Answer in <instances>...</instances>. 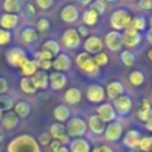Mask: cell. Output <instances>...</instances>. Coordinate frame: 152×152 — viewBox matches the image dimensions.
<instances>
[{
    "instance_id": "cell-31",
    "label": "cell",
    "mask_w": 152,
    "mask_h": 152,
    "mask_svg": "<svg viewBox=\"0 0 152 152\" xmlns=\"http://www.w3.org/2000/svg\"><path fill=\"white\" fill-rule=\"evenodd\" d=\"M20 37H21V40H23L24 43L31 44V43H34V42H36L37 40L39 34H37V31L34 28V27H24V28L21 29V32H20Z\"/></svg>"
},
{
    "instance_id": "cell-2",
    "label": "cell",
    "mask_w": 152,
    "mask_h": 152,
    "mask_svg": "<svg viewBox=\"0 0 152 152\" xmlns=\"http://www.w3.org/2000/svg\"><path fill=\"white\" fill-rule=\"evenodd\" d=\"M75 61H76L77 68L81 71V74H84L86 76H88V77H96V76L100 75V68L95 64L92 56L88 55L87 52H84V51L77 53Z\"/></svg>"
},
{
    "instance_id": "cell-33",
    "label": "cell",
    "mask_w": 152,
    "mask_h": 152,
    "mask_svg": "<svg viewBox=\"0 0 152 152\" xmlns=\"http://www.w3.org/2000/svg\"><path fill=\"white\" fill-rule=\"evenodd\" d=\"M20 89H21V92H24V94H27V95H34L37 92V88H36V86H35L32 77H21L20 79Z\"/></svg>"
},
{
    "instance_id": "cell-39",
    "label": "cell",
    "mask_w": 152,
    "mask_h": 152,
    "mask_svg": "<svg viewBox=\"0 0 152 152\" xmlns=\"http://www.w3.org/2000/svg\"><path fill=\"white\" fill-rule=\"evenodd\" d=\"M92 59H94L95 64H96L99 68H102V67H105L108 64V61H110V56H108V53L104 52V51H102V52H99L97 55L92 56Z\"/></svg>"
},
{
    "instance_id": "cell-10",
    "label": "cell",
    "mask_w": 152,
    "mask_h": 152,
    "mask_svg": "<svg viewBox=\"0 0 152 152\" xmlns=\"http://www.w3.org/2000/svg\"><path fill=\"white\" fill-rule=\"evenodd\" d=\"M121 36H123L121 43H123L124 47H126L127 50H129V51H131L132 48H136L137 45L140 44V42H142V34L136 32L135 29H132V28L124 29V32L121 34Z\"/></svg>"
},
{
    "instance_id": "cell-51",
    "label": "cell",
    "mask_w": 152,
    "mask_h": 152,
    "mask_svg": "<svg viewBox=\"0 0 152 152\" xmlns=\"http://www.w3.org/2000/svg\"><path fill=\"white\" fill-rule=\"evenodd\" d=\"M91 152H113V150L111 147H108V145L102 144V145H97V147L92 148Z\"/></svg>"
},
{
    "instance_id": "cell-28",
    "label": "cell",
    "mask_w": 152,
    "mask_h": 152,
    "mask_svg": "<svg viewBox=\"0 0 152 152\" xmlns=\"http://www.w3.org/2000/svg\"><path fill=\"white\" fill-rule=\"evenodd\" d=\"M32 80H34L37 89H47L48 87H50V83H48V74L45 71L37 69L36 74L32 76Z\"/></svg>"
},
{
    "instance_id": "cell-30",
    "label": "cell",
    "mask_w": 152,
    "mask_h": 152,
    "mask_svg": "<svg viewBox=\"0 0 152 152\" xmlns=\"http://www.w3.org/2000/svg\"><path fill=\"white\" fill-rule=\"evenodd\" d=\"M42 51H45V52H48L52 58H55V56H58L59 53H60L61 48H60V44H59L56 40L48 39V40H45V42L43 43Z\"/></svg>"
},
{
    "instance_id": "cell-53",
    "label": "cell",
    "mask_w": 152,
    "mask_h": 152,
    "mask_svg": "<svg viewBox=\"0 0 152 152\" xmlns=\"http://www.w3.org/2000/svg\"><path fill=\"white\" fill-rule=\"evenodd\" d=\"M8 91V81L4 77H0V95L7 94Z\"/></svg>"
},
{
    "instance_id": "cell-57",
    "label": "cell",
    "mask_w": 152,
    "mask_h": 152,
    "mask_svg": "<svg viewBox=\"0 0 152 152\" xmlns=\"http://www.w3.org/2000/svg\"><path fill=\"white\" fill-rule=\"evenodd\" d=\"M147 59L152 63V48H150V50L147 51Z\"/></svg>"
},
{
    "instance_id": "cell-14",
    "label": "cell",
    "mask_w": 152,
    "mask_h": 152,
    "mask_svg": "<svg viewBox=\"0 0 152 152\" xmlns=\"http://www.w3.org/2000/svg\"><path fill=\"white\" fill-rule=\"evenodd\" d=\"M112 107H113V110H115L116 115L126 116V115H128L132 110V100H131V97L123 95V96L113 100Z\"/></svg>"
},
{
    "instance_id": "cell-52",
    "label": "cell",
    "mask_w": 152,
    "mask_h": 152,
    "mask_svg": "<svg viewBox=\"0 0 152 152\" xmlns=\"http://www.w3.org/2000/svg\"><path fill=\"white\" fill-rule=\"evenodd\" d=\"M61 143L60 142H58V140H51V143H50V150H51V152H58L59 150H60V147H61Z\"/></svg>"
},
{
    "instance_id": "cell-29",
    "label": "cell",
    "mask_w": 152,
    "mask_h": 152,
    "mask_svg": "<svg viewBox=\"0 0 152 152\" xmlns=\"http://www.w3.org/2000/svg\"><path fill=\"white\" fill-rule=\"evenodd\" d=\"M0 123H1V126H3V129H13L18 127L19 118L13 113V111H11V112H7L3 115V119Z\"/></svg>"
},
{
    "instance_id": "cell-45",
    "label": "cell",
    "mask_w": 152,
    "mask_h": 152,
    "mask_svg": "<svg viewBox=\"0 0 152 152\" xmlns=\"http://www.w3.org/2000/svg\"><path fill=\"white\" fill-rule=\"evenodd\" d=\"M37 143H39V145L40 147H45V145H50V143H51V140H52V137L50 136V134L48 132H42V134L37 136Z\"/></svg>"
},
{
    "instance_id": "cell-46",
    "label": "cell",
    "mask_w": 152,
    "mask_h": 152,
    "mask_svg": "<svg viewBox=\"0 0 152 152\" xmlns=\"http://www.w3.org/2000/svg\"><path fill=\"white\" fill-rule=\"evenodd\" d=\"M34 61L36 64L37 69H40V71L47 72L48 69L52 68V60H34Z\"/></svg>"
},
{
    "instance_id": "cell-8",
    "label": "cell",
    "mask_w": 152,
    "mask_h": 152,
    "mask_svg": "<svg viewBox=\"0 0 152 152\" xmlns=\"http://www.w3.org/2000/svg\"><path fill=\"white\" fill-rule=\"evenodd\" d=\"M86 97L88 102L95 103V104H102V103H104V99H105L104 87L100 86V84H96V83L88 86V88H87V91H86Z\"/></svg>"
},
{
    "instance_id": "cell-40",
    "label": "cell",
    "mask_w": 152,
    "mask_h": 152,
    "mask_svg": "<svg viewBox=\"0 0 152 152\" xmlns=\"http://www.w3.org/2000/svg\"><path fill=\"white\" fill-rule=\"evenodd\" d=\"M89 8H92V10L100 16V15H103V13H105V11H107V3H105L104 0H95V1H91Z\"/></svg>"
},
{
    "instance_id": "cell-25",
    "label": "cell",
    "mask_w": 152,
    "mask_h": 152,
    "mask_svg": "<svg viewBox=\"0 0 152 152\" xmlns=\"http://www.w3.org/2000/svg\"><path fill=\"white\" fill-rule=\"evenodd\" d=\"M13 113L18 116L19 119H26L31 113V104L26 100H19L13 105Z\"/></svg>"
},
{
    "instance_id": "cell-3",
    "label": "cell",
    "mask_w": 152,
    "mask_h": 152,
    "mask_svg": "<svg viewBox=\"0 0 152 152\" xmlns=\"http://www.w3.org/2000/svg\"><path fill=\"white\" fill-rule=\"evenodd\" d=\"M132 21V16L126 8H118L111 13L110 24L112 27V31H124V29L129 28Z\"/></svg>"
},
{
    "instance_id": "cell-6",
    "label": "cell",
    "mask_w": 152,
    "mask_h": 152,
    "mask_svg": "<svg viewBox=\"0 0 152 152\" xmlns=\"http://www.w3.org/2000/svg\"><path fill=\"white\" fill-rule=\"evenodd\" d=\"M27 58H28V56H27V52L21 47H12L5 52L7 63L10 64L11 67H18L19 68L20 64L23 63Z\"/></svg>"
},
{
    "instance_id": "cell-42",
    "label": "cell",
    "mask_w": 152,
    "mask_h": 152,
    "mask_svg": "<svg viewBox=\"0 0 152 152\" xmlns=\"http://www.w3.org/2000/svg\"><path fill=\"white\" fill-rule=\"evenodd\" d=\"M137 148L142 152H151L152 151V136H142Z\"/></svg>"
},
{
    "instance_id": "cell-19",
    "label": "cell",
    "mask_w": 152,
    "mask_h": 152,
    "mask_svg": "<svg viewBox=\"0 0 152 152\" xmlns=\"http://www.w3.org/2000/svg\"><path fill=\"white\" fill-rule=\"evenodd\" d=\"M60 19L64 23H75L79 19V10L74 4H67L61 8Z\"/></svg>"
},
{
    "instance_id": "cell-4",
    "label": "cell",
    "mask_w": 152,
    "mask_h": 152,
    "mask_svg": "<svg viewBox=\"0 0 152 152\" xmlns=\"http://www.w3.org/2000/svg\"><path fill=\"white\" fill-rule=\"evenodd\" d=\"M67 134H68L69 137H74V139H80L84 135L87 134V129H88V126H87V121L81 118H71L68 121H67Z\"/></svg>"
},
{
    "instance_id": "cell-36",
    "label": "cell",
    "mask_w": 152,
    "mask_h": 152,
    "mask_svg": "<svg viewBox=\"0 0 152 152\" xmlns=\"http://www.w3.org/2000/svg\"><path fill=\"white\" fill-rule=\"evenodd\" d=\"M129 28L135 29L136 32H143L145 28H147V19L144 18V16L142 15H136L132 18V21H131V26H129Z\"/></svg>"
},
{
    "instance_id": "cell-38",
    "label": "cell",
    "mask_w": 152,
    "mask_h": 152,
    "mask_svg": "<svg viewBox=\"0 0 152 152\" xmlns=\"http://www.w3.org/2000/svg\"><path fill=\"white\" fill-rule=\"evenodd\" d=\"M120 60L126 67H132L136 61V55L129 50H124L120 52Z\"/></svg>"
},
{
    "instance_id": "cell-22",
    "label": "cell",
    "mask_w": 152,
    "mask_h": 152,
    "mask_svg": "<svg viewBox=\"0 0 152 152\" xmlns=\"http://www.w3.org/2000/svg\"><path fill=\"white\" fill-rule=\"evenodd\" d=\"M137 118L142 121H148L152 118V105L148 99H143L139 104V110H137Z\"/></svg>"
},
{
    "instance_id": "cell-35",
    "label": "cell",
    "mask_w": 152,
    "mask_h": 152,
    "mask_svg": "<svg viewBox=\"0 0 152 152\" xmlns=\"http://www.w3.org/2000/svg\"><path fill=\"white\" fill-rule=\"evenodd\" d=\"M3 10H4V13H15V15H18L21 10V3L19 0H5L3 3Z\"/></svg>"
},
{
    "instance_id": "cell-50",
    "label": "cell",
    "mask_w": 152,
    "mask_h": 152,
    "mask_svg": "<svg viewBox=\"0 0 152 152\" xmlns=\"http://www.w3.org/2000/svg\"><path fill=\"white\" fill-rule=\"evenodd\" d=\"M137 7L142 11H151L152 10V0H140L137 3Z\"/></svg>"
},
{
    "instance_id": "cell-48",
    "label": "cell",
    "mask_w": 152,
    "mask_h": 152,
    "mask_svg": "<svg viewBox=\"0 0 152 152\" xmlns=\"http://www.w3.org/2000/svg\"><path fill=\"white\" fill-rule=\"evenodd\" d=\"M34 4L37 5L40 10L47 11V10H50V8L53 5V0H35Z\"/></svg>"
},
{
    "instance_id": "cell-26",
    "label": "cell",
    "mask_w": 152,
    "mask_h": 152,
    "mask_svg": "<svg viewBox=\"0 0 152 152\" xmlns=\"http://www.w3.org/2000/svg\"><path fill=\"white\" fill-rule=\"evenodd\" d=\"M19 69H20V74L23 75V77H32V76L36 74L37 67H36V64H35V61L32 60V59L27 58L26 60L20 64Z\"/></svg>"
},
{
    "instance_id": "cell-9",
    "label": "cell",
    "mask_w": 152,
    "mask_h": 152,
    "mask_svg": "<svg viewBox=\"0 0 152 152\" xmlns=\"http://www.w3.org/2000/svg\"><path fill=\"white\" fill-rule=\"evenodd\" d=\"M121 32H118V31H110L105 34L104 36V47H107L111 52H119L123 47V43H121Z\"/></svg>"
},
{
    "instance_id": "cell-55",
    "label": "cell",
    "mask_w": 152,
    "mask_h": 152,
    "mask_svg": "<svg viewBox=\"0 0 152 152\" xmlns=\"http://www.w3.org/2000/svg\"><path fill=\"white\" fill-rule=\"evenodd\" d=\"M4 139H5V132L3 129V127H0V144L4 142Z\"/></svg>"
},
{
    "instance_id": "cell-49",
    "label": "cell",
    "mask_w": 152,
    "mask_h": 152,
    "mask_svg": "<svg viewBox=\"0 0 152 152\" xmlns=\"http://www.w3.org/2000/svg\"><path fill=\"white\" fill-rule=\"evenodd\" d=\"M76 31H77L79 36L80 37H88L89 36V27L84 26V24H80V26H77V28H76Z\"/></svg>"
},
{
    "instance_id": "cell-34",
    "label": "cell",
    "mask_w": 152,
    "mask_h": 152,
    "mask_svg": "<svg viewBox=\"0 0 152 152\" xmlns=\"http://www.w3.org/2000/svg\"><path fill=\"white\" fill-rule=\"evenodd\" d=\"M13 105H15V102L12 96H10L8 94L0 95V111H3V113L11 112L13 110Z\"/></svg>"
},
{
    "instance_id": "cell-16",
    "label": "cell",
    "mask_w": 152,
    "mask_h": 152,
    "mask_svg": "<svg viewBox=\"0 0 152 152\" xmlns=\"http://www.w3.org/2000/svg\"><path fill=\"white\" fill-rule=\"evenodd\" d=\"M104 89H105V97H108L110 100L118 99V97L123 96L124 92H126L123 83L118 81V80H113V81H111V83H108Z\"/></svg>"
},
{
    "instance_id": "cell-61",
    "label": "cell",
    "mask_w": 152,
    "mask_h": 152,
    "mask_svg": "<svg viewBox=\"0 0 152 152\" xmlns=\"http://www.w3.org/2000/svg\"><path fill=\"white\" fill-rule=\"evenodd\" d=\"M0 152H1V147H0Z\"/></svg>"
},
{
    "instance_id": "cell-62",
    "label": "cell",
    "mask_w": 152,
    "mask_h": 152,
    "mask_svg": "<svg viewBox=\"0 0 152 152\" xmlns=\"http://www.w3.org/2000/svg\"><path fill=\"white\" fill-rule=\"evenodd\" d=\"M151 152H152V151H151Z\"/></svg>"
},
{
    "instance_id": "cell-47",
    "label": "cell",
    "mask_w": 152,
    "mask_h": 152,
    "mask_svg": "<svg viewBox=\"0 0 152 152\" xmlns=\"http://www.w3.org/2000/svg\"><path fill=\"white\" fill-rule=\"evenodd\" d=\"M32 60H53V58L48 52L40 50L34 53V59H32Z\"/></svg>"
},
{
    "instance_id": "cell-21",
    "label": "cell",
    "mask_w": 152,
    "mask_h": 152,
    "mask_svg": "<svg viewBox=\"0 0 152 152\" xmlns=\"http://www.w3.org/2000/svg\"><path fill=\"white\" fill-rule=\"evenodd\" d=\"M53 119L56 120V123H67L71 119V111L66 104H59L53 110Z\"/></svg>"
},
{
    "instance_id": "cell-1",
    "label": "cell",
    "mask_w": 152,
    "mask_h": 152,
    "mask_svg": "<svg viewBox=\"0 0 152 152\" xmlns=\"http://www.w3.org/2000/svg\"><path fill=\"white\" fill-rule=\"evenodd\" d=\"M7 152H42V147L34 136L23 134L8 143Z\"/></svg>"
},
{
    "instance_id": "cell-13",
    "label": "cell",
    "mask_w": 152,
    "mask_h": 152,
    "mask_svg": "<svg viewBox=\"0 0 152 152\" xmlns=\"http://www.w3.org/2000/svg\"><path fill=\"white\" fill-rule=\"evenodd\" d=\"M123 136V126L119 121H112L107 124L104 129V137L108 142H118Z\"/></svg>"
},
{
    "instance_id": "cell-23",
    "label": "cell",
    "mask_w": 152,
    "mask_h": 152,
    "mask_svg": "<svg viewBox=\"0 0 152 152\" xmlns=\"http://www.w3.org/2000/svg\"><path fill=\"white\" fill-rule=\"evenodd\" d=\"M68 150L69 152H91L92 147L88 140L80 137V139H74L69 142Z\"/></svg>"
},
{
    "instance_id": "cell-7",
    "label": "cell",
    "mask_w": 152,
    "mask_h": 152,
    "mask_svg": "<svg viewBox=\"0 0 152 152\" xmlns=\"http://www.w3.org/2000/svg\"><path fill=\"white\" fill-rule=\"evenodd\" d=\"M95 115L104 124H110L112 121H116V118H118L112 104H110V103H102V104H99V107L96 108V113Z\"/></svg>"
},
{
    "instance_id": "cell-41",
    "label": "cell",
    "mask_w": 152,
    "mask_h": 152,
    "mask_svg": "<svg viewBox=\"0 0 152 152\" xmlns=\"http://www.w3.org/2000/svg\"><path fill=\"white\" fill-rule=\"evenodd\" d=\"M51 28V23L48 19L45 18H40L39 20L36 21V26H35V29L37 31V34H45V32H48Z\"/></svg>"
},
{
    "instance_id": "cell-37",
    "label": "cell",
    "mask_w": 152,
    "mask_h": 152,
    "mask_svg": "<svg viewBox=\"0 0 152 152\" xmlns=\"http://www.w3.org/2000/svg\"><path fill=\"white\" fill-rule=\"evenodd\" d=\"M144 80H145L144 74H143L142 71H139V69L132 71L128 76V81L131 83V86H134V87H140L143 83H144Z\"/></svg>"
},
{
    "instance_id": "cell-20",
    "label": "cell",
    "mask_w": 152,
    "mask_h": 152,
    "mask_svg": "<svg viewBox=\"0 0 152 152\" xmlns=\"http://www.w3.org/2000/svg\"><path fill=\"white\" fill-rule=\"evenodd\" d=\"M142 139V134H140L137 129H128L124 135L123 143L127 148L129 150H136L139 147V142Z\"/></svg>"
},
{
    "instance_id": "cell-11",
    "label": "cell",
    "mask_w": 152,
    "mask_h": 152,
    "mask_svg": "<svg viewBox=\"0 0 152 152\" xmlns=\"http://www.w3.org/2000/svg\"><path fill=\"white\" fill-rule=\"evenodd\" d=\"M48 134H50V136L52 137V140H58V142H60L63 145H66L69 143V136H68V134H67L66 126L61 123H56L55 121V123L50 127Z\"/></svg>"
},
{
    "instance_id": "cell-59",
    "label": "cell",
    "mask_w": 152,
    "mask_h": 152,
    "mask_svg": "<svg viewBox=\"0 0 152 152\" xmlns=\"http://www.w3.org/2000/svg\"><path fill=\"white\" fill-rule=\"evenodd\" d=\"M148 24H150V28H152V16H150V19H148V21H147Z\"/></svg>"
},
{
    "instance_id": "cell-54",
    "label": "cell",
    "mask_w": 152,
    "mask_h": 152,
    "mask_svg": "<svg viewBox=\"0 0 152 152\" xmlns=\"http://www.w3.org/2000/svg\"><path fill=\"white\" fill-rule=\"evenodd\" d=\"M145 129H147V131H150V132H152V118L148 121H145Z\"/></svg>"
},
{
    "instance_id": "cell-60",
    "label": "cell",
    "mask_w": 152,
    "mask_h": 152,
    "mask_svg": "<svg viewBox=\"0 0 152 152\" xmlns=\"http://www.w3.org/2000/svg\"><path fill=\"white\" fill-rule=\"evenodd\" d=\"M1 119H3V111H0V121H1Z\"/></svg>"
},
{
    "instance_id": "cell-15",
    "label": "cell",
    "mask_w": 152,
    "mask_h": 152,
    "mask_svg": "<svg viewBox=\"0 0 152 152\" xmlns=\"http://www.w3.org/2000/svg\"><path fill=\"white\" fill-rule=\"evenodd\" d=\"M72 67V59L68 53H59L52 60V68L56 72H67Z\"/></svg>"
},
{
    "instance_id": "cell-18",
    "label": "cell",
    "mask_w": 152,
    "mask_h": 152,
    "mask_svg": "<svg viewBox=\"0 0 152 152\" xmlns=\"http://www.w3.org/2000/svg\"><path fill=\"white\" fill-rule=\"evenodd\" d=\"M19 15H15V13H3L0 16V28L5 29V31H12L18 27L19 24Z\"/></svg>"
},
{
    "instance_id": "cell-17",
    "label": "cell",
    "mask_w": 152,
    "mask_h": 152,
    "mask_svg": "<svg viewBox=\"0 0 152 152\" xmlns=\"http://www.w3.org/2000/svg\"><path fill=\"white\" fill-rule=\"evenodd\" d=\"M67 75L63 74V72H56L53 71L52 74L48 75V83H50V87L53 89V91H60L64 87L67 86Z\"/></svg>"
},
{
    "instance_id": "cell-58",
    "label": "cell",
    "mask_w": 152,
    "mask_h": 152,
    "mask_svg": "<svg viewBox=\"0 0 152 152\" xmlns=\"http://www.w3.org/2000/svg\"><path fill=\"white\" fill-rule=\"evenodd\" d=\"M58 152H69V150H68V147H67V145H61L60 150H59Z\"/></svg>"
},
{
    "instance_id": "cell-12",
    "label": "cell",
    "mask_w": 152,
    "mask_h": 152,
    "mask_svg": "<svg viewBox=\"0 0 152 152\" xmlns=\"http://www.w3.org/2000/svg\"><path fill=\"white\" fill-rule=\"evenodd\" d=\"M83 47H84V52H87L91 56H95L103 51L104 43H103V40L99 36H94L92 35V36H88L86 39V42L83 43Z\"/></svg>"
},
{
    "instance_id": "cell-24",
    "label": "cell",
    "mask_w": 152,
    "mask_h": 152,
    "mask_svg": "<svg viewBox=\"0 0 152 152\" xmlns=\"http://www.w3.org/2000/svg\"><path fill=\"white\" fill-rule=\"evenodd\" d=\"M87 126H88V129L94 135H102V134H104V129H105V126H107V124L103 123L96 115H92L88 118Z\"/></svg>"
},
{
    "instance_id": "cell-43",
    "label": "cell",
    "mask_w": 152,
    "mask_h": 152,
    "mask_svg": "<svg viewBox=\"0 0 152 152\" xmlns=\"http://www.w3.org/2000/svg\"><path fill=\"white\" fill-rule=\"evenodd\" d=\"M24 13H26V15L28 16V18H34V16L37 13L36 5H35L32 1H27V3H24Z\"/></svg>"
},
{
    "instance_id": "cell-32",
    "label": "cell",
    "mask_w": 152,
    "mask_h": 152,
    "mask_svg": "<svg viewBox=\"0 0 152 152\" xmlns=\"http://www.w3.org/2000/svg\"><path fill=\"white\" fill-rule=\"evenodd\" d=\"M81 20H83V24L87 27H92L95 26V24L97 23V20H99V15H97L96 12H95L92 8H86L83 12V15H81Z\"/></svg>"
},
{
    "instance_id": "cell-5",
    "label": "cell",
    "mask_w": 152,
    "mask_h": 152,
    "mask_svg": "<svg viewBox=\"0 0 152 152\" xmlns=\"http://www.w3.org/2000/svg\"><path fill=\"white\" fill-rule=\"evenodd\" d=\"M61 43L67 50H77L81 44V37L75 28H67L61 35Z\"/></svg>"
},
{
    "instance_id": "cell-44",
    "label": "cell",
    "mask_w": 152,
    "mask_h": 152,
    "mask_svg": "<svg viewBox=\"0 0 152 152\" xmlns=\"http://www.w3.org/2000/svg\"><path fill=\"white\" fill-rule=\"evenodd\" d=\"M12 40V34L10 31L0 28V45H7Z\"/></svg>"
},
{
    "instance_id": "cell-56",
    "label": "cell",
    "mask_w": 152,
    "mask_h": 152,
    "mask_svg": "<svg viewBox=\"0 0 152 152\" xmlns=\"http://www.w3.org/2000/svg\"><path fill=\"white\" fill-rule=\"evenodd\" d=\"M147 40H148V43L152 45V28H150L148 32H147Z\"/></svg>"
},
{
    "instance_id": "cell-27",
    "label": "cell",
    "mask_w": 152,
    "mask_h": 152,
    "mask_svg": "<svg viewBox=\"0 0 152 152\" xmlns=\"http://www.w3.org/2000/svg\"><path fill=\"white\" fill-rule=\"evenodd\" d=\"M81 100V91L76 87H71L66 91L64 94V102L69 105H75V104H79Z\"/></svg>"
}]
</instances>
